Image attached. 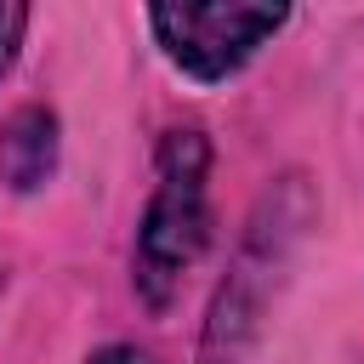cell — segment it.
I'll list each match as a JSON object with an SVG mask.
<instances>
[{"label":"cell","instance_id":"cell-4","mask_svg":"<svg viewBox=\"0 0 364 364\" xmlns=\"http://www.w3.org/2000/svg\"><path fill=\"white\" fill-rule=\"evenodd\" d=\"M23 28H28V11H23V6H11V0H0V74L11 68V57H17V40H23Z\"/></svg>","mask_w":364,"mask_h":364},{"label":"cell","instance_id":"cell-2","mask_svg":"<svg viewBox=\"0 0 364 364\" xmlns=\"http://www.w3.org/2000/svg\"><path fill=\"white\" fill-rule=\"evenodd\" d=\"M284 6H154L148 28L193 80H228L284 28Z\"/></svg>","mask_w":364,"mask_h":364},{"label":"cell","instance_id":"cell-3","mask_svg":"<svg viewBox=\"0 0 364 364\" xmlns=\"http://www.w3.org/2000/svg\"><path fill=\"white\" fill-rule=\"evenodd\" d=\"M51 159H57V119L46 108H17L0 131V176L28 193L51 176Z\"/></svg>","mask_w":364,"mask_h":364},{"label":"cell","instance_id":"cell-5","mask_svg":"<svg viewBox=\"0 0 364 364\" xmlns=\"http://www.w3.org/2000/svg\"><path fill=\"white\" fill-rule=\"evenodd\" d=\"M91 364H148V358H142L136 347H102V353H97Z\"/></svg>","mask_w":364,"mask_h":364},{"label":"cell","instance_id":"cell-1","mask_svg":"<svg viewBox=\"0 0 364 364\" xmlns=\"http://www.w3.org/2000/svg\"><path fill=\"white\" fill-rule=\"evenodd\" d=\"M205 171L210 148L199 131H171L159 142V188L136 228V290L148 296V307H165L205 250Z\"/></svg>","mask_w":364,"mask_h":364}]
</instances>
